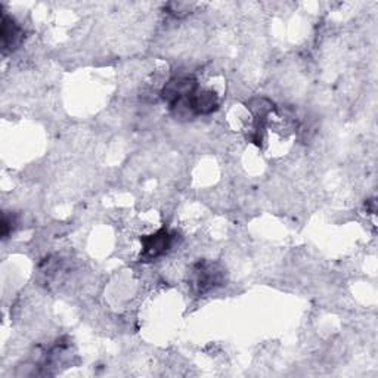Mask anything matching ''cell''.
Returning <instances> with one entry per match:
<instances>
[{
  "label": "cell",
  "instance_id": "6da1fadb",
  "mask_svg": "<svg viewBox=\"0 0 378 378\" xmlns=\"http://www.w3.org/2000/svg\"><path fill=\"white\" fill-rule=\"evenodd\" d=\"M225 281V271L219 263L201 262L194 266L192 285L200 294H206Z\"/></svg>",
  "mask_w": 378,
  "mask_h": 378
},
{
  "label": "cell",
  "instance_id": "7a4b0ae2",
  "mask_svg": "<svg viewBox=\"0 0 378 378\" xmlns=\"http://www.w3.org/2000/svg\"><path fill=\"white\" fill-rule=\"evenodd\" d=\"M172 245V235L166 230L161 229L157 233L147 238H142V256L147 259H155L165 255Z\"/></svg>",
  "mask_w": 378,
  "mask_h": 378
},
{
  "label": "cell",
  "instance_id": "3957f363",
  "mask_svg": "<svg viewBox=\"0 0 378 378\" xmlns=\"http://www.w3.org/2000/svg\"><path fill=\"white\" fill-rule=\"evenodd\" d=\"M23 31L11 16L4 13L2 18V48L5 52L13 50L18 45L21 43Z\"/></svg>",
  "mask_w": 378,
  "mask_h": 378
}]
</instances>
